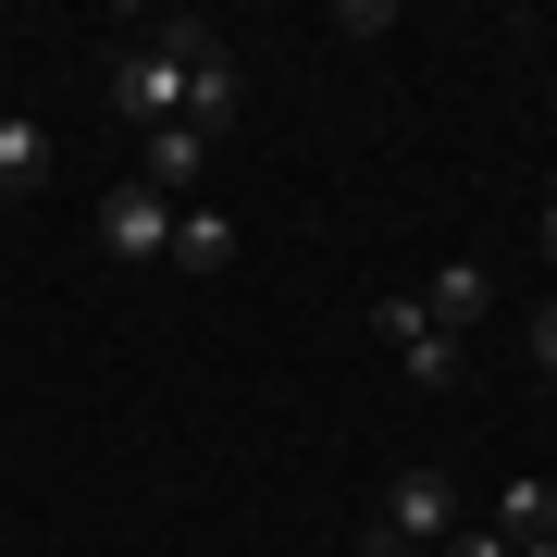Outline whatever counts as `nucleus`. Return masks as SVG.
Masks as SVG:
<instances>
[{
	"label": "nucleus",
	"instance_id": "obj_9",
	"mask_svg": "<svg viewBox=\"0 0 557 557\" xmlns=\"http://www.w3.org/2000/svg\"><path fill=\"white\" fill-rule=\"evenodd\" d=\"M496 520H508V557H557V483H508Z\"/></svg>",
	"mask_w": 557,
	"mask_h": 557
},
{
	"label": "nucleus",
	"instance_id": "obj_10",
	"mask_svg": "<svg viewBox=\"0 0 557 557\" xmlns=\"http://www.w3.org/2000/svg\"><path fill=\"white\" fill-rule=\"evenodd\" d=\"M38 174H50V137H38L25 112H0V199H25Z\"/></svg>",
	"mask_w": 557,
	"mask_h": 557
},
{
	"label": "nucleus",
	"instance_id": "obj_1",
	"mask_svg": "<svg viewBox=\"0 0 557 557\" xmlns=\"http://www.w3.org/2000/svg\"><path fill=\"white\" fill-rule=\"evenodd\" d=\"M112 112L137 124V137H161V124H186V38L174 25H149L137 50L112 62Z\"/></svg>",
	"mask_w": 557,
	"mask_h": 557
},
{
	"label": "nucleus",
	"instance_id": "obj_7",
	"mask_svg": "<svg viewBox=\"0 0 557 557\" xmlns=\"http://www.w3.org/2000/svg\"><path fill=\"white\" fill-rule=\"evenodd\" d=\"M421 310H434V335H471V322L496 310V273H483V260H446V273L421 285Z\"/></svg>",
	"mask_w": 557,
	"mask_h": 557
},
{
	"label": "nucleus",
	"instance_id": "obj_5",
	"mask_svg": "<svg viewBox=\"0 0 557 557\" xmlns=\"http://www.w3.org/2000/svg\"><path fill=\"white\" fill-rule=\"evenodd\" d=\"M100 248L112 260H161V248H174V199H149V186L124 174L112 199H100Z\"/></svg>",
	"mask_w": 557,
	"mask_h": 557
},
{
	"label": "nucleus",
	"instance_id": "obj_4",
	"mask_svg": "<svg viewBox=\"0 0 557 557\" xmlns=\"http://www.w3.org/2000/svg\"><path fill=\"white\" fill-rule=\"evenodd\" d=\"M372 335L397 347V372H409V384H458V335H434V310H421V298H384V310H372Z\"/></svg>",
	"mask_w": 557,
	"mask_h": 557
},
{
	"label": "nucleus",
	"instance_id": "obj_8",
	"mask_svg": "<svg viewBox=\"0 0 557 557\" xmlns=\"http://www.w3.org/2000/svg\"><path fill=\"white\" fill-rule=\"evenodd\" d=\"M161 260H174V273H223V260H236V223H223L211 199H186V211H174V248H161Z\"/></svg>",
	"mask_w": 557,
	"mask_h": 557
},
{
	"label": "nucleus",
	"instance_id": "obj_12",
	"mask_svg": "<svg viewBox=\"0 0 557 557\" xmlns=\"http://www.w3.org/2000/svg\"><path fill=\"white\" fill-rule=\"evenodd\" d=\"M446 557H508V533H446Z\"/></svg>",
	"mask_w": 557,
	"mask_h": 557
},
{
	"label": "nucleus",
	"instance_id": "obj_11",
	"mask_svg": "<svg viewBox=\"0 0 557 557\" xmlns=\"http://www.w3.org/2000/svg\"><path fill=\"white\" fill-rule=\"evenodd\" d=\"M520 347H533V372H545V384H557V298H545V310H533V335H520Z\"/></svg>",
	"mask_w": 557,
	"mask_h": 557
},
{
	"label": "nucleus",
	"instance_id": "obj_3",
	"mask_svg": "<svg viewBox=\"0 0 557 557\" xmlns=\"http://www.w3.org/2000/svg\"><path fill=\"white\" fill-rule=\"evenodd\" d=\"M384 533H397L409 557H421V545H446V533H458V483H446V471H421V458H409V471L384 483Z\"/></svg>",
	"mask_w": 557,
	"mask_h": 557
},
{
	"label": "nucleus",
	"instance_id": "obj_2",
	"mask_svg": "<svg viewBox=\"0 0 557 557\" xmlns=\"http://www.w3.org/2000/svg\"><path fill=\"white\" fill-rule=\"evenodd\" d=\"M174 38H186V124H199V137H223V124H236V50H223V25H199V13H174Z\"/></svg>",
	"mask_w": 557,
	"mask_h": 557
},
{
	"label": "nucleus",
	"instance_id": "obj_14",
	"mask_svg": "<svg viewBox=\"0 0 557 557\" xmlns=\"http://www.w3.org/2000/svg\"><path fill=\"white\" fill-rule=\"evenodd\" d=\"M347 557H409V545H397V533H384V520H372V533H359V545H347Z\"/></svg>",
	"mask_w": 557,
	"mask_h": 557
},
{
	"label": "nucleus",
	"instance_id": "obj_6",
	"mask_svg": "<svg viewBox=\"0 0 557 557\" xmlns=\"http://www.w3.org/2000/svg\"><path fill=\"white\" fill-rule=\"evenodd\" d=\"M199 161H211V137H199V124H161V137L137 149V186H149V199H199Z\"/></svg>",
	"mask_w": 557,
	"mask_h": 557
},
{
	"label": "nucleus",
	"instance_id": "obj_13",
	"mask_svg": "<svg viewBox=\"0 0 557 557\" xmlns=\"http://www.w3.org/2000/svg\"><path fill=\"white\" fill-rule=\"evenodd\" d=\"M533 248H545V273H557V186H545V211H533Z\"/></svg>",
	"mask_w": 557,
	"mask_h": 557
}]
</instances>
